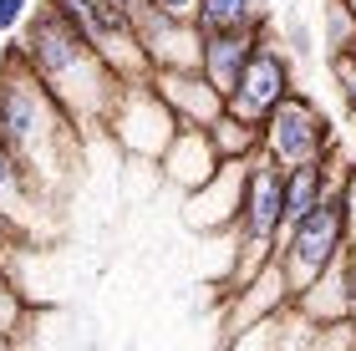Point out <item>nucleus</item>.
Listing matches in <instances>:
<instances>
[{
  "instance_id": "obj_24",
  "label": "nucleus",
  "mask_w": 356,
  "mask_h": 351,
  "mask_svg": "<svg viewBox=\"0 0 356 351\" xmlns=\"http://www.w3.org/2000/svg\"><path fill=\"white\" fill-rule=\"evenodd\" d=\"M148 6L168 10V15H178V21H193V10H199V0H148Z\"/></svg>"
},
{
  "instance_id": "obj_5",
  "label": "nucleus",
  "mask_w": 356,
  "mask_h": 351,
  "mask_svg": "<svg viewBox=\"0 0 356 351\" xmlns=\"http://www.w3.org/2000/svg\"><path fill=\"white\" fill-rule=\"evenodd\" d=\"M51 6L67 15L76 31H82L97 51H102V61L118 72L122 87L148 82V76H153L148 51H143V41H138V31H133V10H122L118 0H51Z\"/></svg>"
},
{
  "instance_id": "obj_15",
  "label": "nucleus",
  "mask_w": 356,
  "mask_h": 351,
  "mask_svg": "<svg viewBox=\"0 0 356 351\" xmlns=\"http://www.w3.org/2000/svg\"><path fill=\"white\" fill-rule=\"evenodd\" d=\"M296 311L311 326H321V331H326V326H346V260L331 265L311 291H300L296 295Z\"/></svg>"
},
{
  "instance_id": "obj_8",
  "label": "nucleus",
  "mask_w": 356,
  "mask_h": 351,
  "mask_svg": "<svg viewBox=\"0 0 356 351\" xmlns=\"http://www.w3.org/2000/svg\"><path fill=\"white\" fill-rule=\"evenodd\" d=\"M133 31L148 51V67L153 72H178V67H199L204 61V31L193 21H178V15L138 0L133 6Z\"/></svg>"
},
{
  "instance_id": "obj_27",
  "label": "nucleus",
  "mask_w": 356,
  "mask_h": 351,
  "mask_svg": "<svg viewBox=\"0 0 356 351\" xmlns=\"http://www.w3.org/2000/svg\"><path fill=\"white\" fill-rule=\"evenodd\" d=\"M118 6H122V10H133V6H138V0H118Z\"/></svg>"
},
{
  "instance_id": "obj_20",
  "label": "nucleus",
  "mask_w": 356,
  "mask_h": 351,
  "mask_svg": "<svg viewBox=\"0 0 356 351\" xmlns=\"http://www.w3.org/2000/svg\"><path fill=\"white\" fill-rule=\"evenodd\" d=\"M331 82H336V92H341L346 117L356 122V67H351V61H341V56H331Z\"/></svg>"
},
{
  "instance_id": "obj_10",
  "label": "nucleus",
  "mask_w": 356,
  "mask_h": 351,
  "mask_svg": "<svg viewBox=\"0 0 356 351\" xmlns=\"http://www.w3.org/2000/svg\"><path fill=\"white\" fill-rule=\"evenodd\" d=\"M219 168H224V158L214 153V138L204 133V127H178V138H173V148L163 153V163H158V179L173 183L178 194H199V188H209L219 179Z\"/></svg>"
},
{
  "instance_id": "obj_7",
  "label": "nucleus",
  "mask_w": 356,
  "mask_h": 351,
  "mask_svg": "<svg viewBox=\"0 0 356 351\" xmlns=\"http://www.w3.org/2000/svg\"><path fill=\"white\" fill-rule=\"evenodd\" d=\"M290 92H296V56H290L275 36H265L260 51L250 56L245 76H239V87L229 92V113L254 122V127H265V117L290 97Z\"/></svg>"
},
{
  "instance_id": "obj_3",
  "label": "nucleus",
  "mask_w": 356,
  "mask_h": 351,
  "mask_svg": "<svg viewBox=\"0 0 356 351\" xmlns=\"http://www.w3.org/2000/svg\"><path fill=\"white\" fill-rule=\"evenodd\" d=\"M351 250V229H346V204H341V188L321 204L316 214H305L300 225H290L280 234V250H275V265L290 285V295L311 291V285L326 275L331 265H341Z\"/></svg>"
},
{
  "instance_id": "obj_6",
  "label": "nucleus",
  "mask_w": 356,
  "mask_h": 351,
  "mask_svg": "<svg viewBox=\"0 0 356 351\" xmlns=\"http://www.w3.org/2000/svg\"><path fill=\"white\" fill-rule=\"evenodd\" d=\"M178 127H184V122L163 107V97H158L148 82H133V87H122V97H118V107H112V117H107L102 133L118 142L122 153L148 158V163L158 168V163H163V153L173 148Z\"/></svg>"
},
{
  "instance_id": "obj_13",
  "label": "nucleus",
  "mask_w": 356,
  "mask_h": 351,
  "mask_svg": "<svg viewBox=\"0 0 356 351\" xmlns=\"http://www.w3.org/2000/svg\"><path fill=\"white\" fill-rule=\"evenodd\" d=\"M265 36H270V31H250V36H204V61H199V72L224 92V102H229V92L239 87V76H245L250 56L260 51Z\"/></svg>"
},
{
  "instance_id": "obj_1",
  "label": "nucleus",
  "mask_w": 356,
  "mask_h": 351,
  "mask_svg": "<svg viewBox=\"0 0 356 351\" xmlns=\"http://www.w3.org/2000/svg\"><path fill=\"white\" fill-rule=\"evenodd\" d=\"M15 41H21V56H26V67L36 72V82L61 102V113L82 127L87 138L102 133L112 107L122 97V82L102 61V51H97L51 0H41V6L31 10V21L21 26Z\"/></svg>"
},
{
  "instance_id": "obj_2",
  "label": "nucleus",
  "mask_w": 356,
  "mask_h": 351,
  "mask_svg": "<svg viewBox=\"0 0 356 351\" xmlns=\"http://www.w3.org/2000/svg\"><path fill=\"white\" fill-rule=\"evenodd\" d=\"M0 138L36 168L46 188H56L61 168L76 158L87 138L61 113V102L36 82V72L21 56V41H6V51H0Z\"/></svg>"
},
{
  "instance_id": "obj_12",
  "label": "nucleus",
  "mask_w": 356,
  "mask_h": 351,
  "mask_svg": "<svg viewBox=\"0 0 356 351\" xmlns=\"http://www.w3.org/2000/svg\"><path fill=\"white\" fill-rule=\"evenodd\" d=\"M46 194H51V188L36 179V168H31L6 138H0V214H10L15 225H26L31 209H46Z\"/></svg>"
},
{
  "instance_id": "obj_14",
  "label": "nucleus",
  "mask_w": 356,
  "mask_h": 351,
  "mask_svg": "<svg viewBox=\"0 0 356 351\" xmlns=\"http://www.w3.org/2000/svg\"><path fill=\"white\" fill-rule=\"evenodd\" d=\"M193 26L204 36H250L265 31V0H199Z\"/></svg>"
},
{
  "instance_id": "obj_25",
  "label": "nucleus",
  "mask_w": 356,
  "mask_h": 351,
  "mask_svg": "<svg viewBox=\"0 0 356 351\" xmlns=\"http://www.w3.org/2000/svg\"><path fill=\"white\" fill-rule=\"evenodd\" d=\"M0 351H15V341L6 336V331H0Z\"/></svg>"
},
{
  "instance_id": "obj_28",
  "label": "nucleus",
  "mask_w": 356,
  "mask_h": 351,
  "mask_svg": "<svg viewBox=\"0 0 356 351\" xmlns=\"http://www.w3.org/2000/svg\"><path fill=\"white\" fill-rule=\"evenodd\" d=\"M346 351H356V336H351V346H346Z\"/></svg>"
},
{
  "instance_id": "obj_16",
  "label": "nucleus",
  "mask_w": 356,
  "mask_h": 351,
  "mask_svg": "<svg viewBox=\"0 0 356 351\" xmlns=\"http://www.w3.org/2000/svg\"><path fill=\"white\" fill-rule=\"evenodd\" d=\"M209 138H214V153L224 163H254V158H260V127L234 117L229 107H224V117L209 127Z\"/></svg>"
},
{
  "instance_id": "obj_19",
  "label": "nucleus",
  "mask_w": 356,
  "mask_h": 351,
  "mask_svg": "<svg viewBox=\"0 0 356 351\" xmlns=\"http://www.w3.org/2000/svg\"><path fill=\"white\" fill-rule=\"evenodd\" d=\"M31 10H36V0H0V41L21 36V26L31 21Z\"/></svg>"
},
{
  "instance_id": "obj_17",
  "label": "nucleus",
  "mask_w": 356,
  "mask_h": 351,
  "mask_svg": "<svg viewBox=\"0 0 356 351\" xmlns=\"http://www.w3.org/2000/svg\"><path fill=\"white\" fill-rule=\"evenodd\" d=\"M321 15H326V51L346 56L356 46V0H321Z\"/></svg>"
},
{
  "instance_id": "obj_11",
  "label": "nucleus",
  "mask_w": 356,
  "mask_h": 351,
  "mask_svg": "<svg viewBox=\"0 0 356 351\" xmlns=\"http://www.w3.org/2000/svg\"><path fill=\"white\" fill-rule=\"evenodd\" d=\"M290 306H296V295H290L280 265H265L254 280H245L234 291L229 316H224V341L239 336V331H250V326H260V321H270V316H280V311H290Z\"/></svg>"
},
{
  "instance_id": "obj_26",
  "label": "nucleus",
  "mask_w": 356,
  "mask_h": 351,
  "mask_svg": "<svg viewBox=\"0 0 356 351\" xmlns=\"http://www.w3.org/2000/svg\"><path fill=\"white\" fill-rule=\"evenodd\" d=\"M341 61H351V67H356V46H351V51H346V56H341Z\"/></svg>"
},
{
  "instance_id": "obj_22",
  "label": "nucleus",
  "mask_w": 356,
  "mask_h": 351,
  "mask_svg": "<svg viewBox=\"0 0 356 351\" xmlns=\"http://www.w3.org/2000/svg\"><path fill=\"white\" fill-rule=\"evenodd\" d=\"M341 204H346V229L356 245V163H346V173H341Z\"/></svg>"
},
{
  "instance_id": "obj_4",
  "label": "nucleus",
  "mask_w": 356,
  "mask_h": 351,
  "mask_svg": "<svg viewBox=\"0 0 356 351\" xmlns=\"http://www.w3.org/2000/svg\"><path fill=\"white\" fill-rule=\"evenodd\" d=\"M336 117L305 92H290V97L275 107L260 127V158H270L275 168H300L316 163V158H336Z\"/></svg>"
},
{
  "instance_id": "obj_9",
  "label": "nucleus",
  "mask_w": 356,
  "mask_h": 351,
  "mask_svg": "<svg viewBox=\"0 0 356 351\" xmlns=\"http://www.w3.org/2000/svg\"><path fill=\"white\" fill-rule=\"evenodd\" d=\"M148 87L158 92V97H163V107L168 113L184 122V127H214L219 117H224V92L209 82V76L199 72V67H178V72H153L148 76Z\"/></svg>"
},
{
  "instance_id": "obj_23",
  "label": "nucleus",
  "mask_w": 356,
  "mask_h": 351,
  "mask_svg": "<svg viewBox=\"0 0 356 351\" xmlns=\"http://www.w3.org/2000/svg\"><path fill=\"white\" fill-rule=\"evenodd\" d=\"M346 326L356 331V245L346 250Z\"/></svg>"
},
{
  "instance_id": "obj_21",
  "label": "nucleus",
  "mask_w": 356,
  "mask_h": 351,
  "mask_svg": "<svg viewBox=\"0 0 356 351\" xmlns=\"http://www.w3.org/2000/svg\"><path fill=\"white\" fill-rule=\"evenodd\" d=\"M31 245V234H26V225H15L10 214H0V265L10 260L15 250H26Z\"/></svg>"
},
{
  "instance_id": "obj_18",
  "label": "nucleus",
  "mask_w": 356,
  "mask_h": 351,
  "mask_svg": "<svg viewBox=\"0 0 356 351\" xmlns=\"http://www.w3.org/2000/svg\"><path fill=\"white\" fill-rule=\"evenodd\" d=\"M26 321H31V306H26V295H21V285H15V275L0 265V331L15 341V336L26 331Z\"/></svg>"
}]
</instances>
